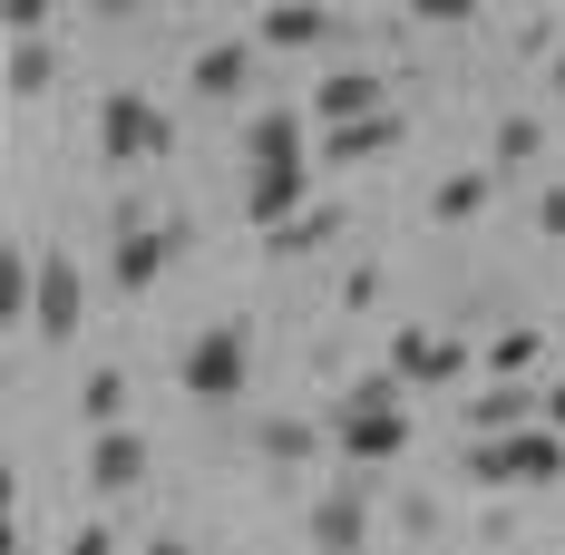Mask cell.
Returning <instances> with one entry per match:
<instances>
[{
    "mask_svg": "<svg viewBox=\"0 0 565 555\" xmlns=\"http://www.w3.org/2000/svg\"><path fill=\"white\" fill-rule=\"evenodd\" d=\"M536 234L565 244V175H556V185H536Z\"/></svg>",
    "mask_w": 565,
    "mask_h": 555,
    "instance_id": "f1b7e54d",
    "label": "cell"
},
{
    "mask_svg": "<svg viewBox=\"0 0 565 555\" xmlns=\"http://www.w3.org/2000/svg\"><path fill=\"white\" fill-rule=\"evenodd\" d=\"M58 88V40H10V98H50Z\"/></svg>",
    "mask_w": 565,
    "mask_h": 555,
    "instance_id": "7402d4cb",
    "label": "cell"
},
{
    "mask_svg": "<svg viewBox=\"0 0 565 555\" xmlns=\"http://www.w3.org/2000/svg\"><path fill=\"white\" fill-rule=\"evenodd\" d=\"M88 322V274L68 264V254H40V292H30V332L40 341H68Z\"/></svg>",
    "mask_w": 565,
    "mask_h": 555,
    "instance_id": "ba28073f",
    "label": "cell"
},
{
    "mask_svg": "<svg viewBox=\"0 0 565 555\" xmlns=\"http://www.w3.org/2000/svg\"><path fill=\"white\" fill-rule=\"evenodd\" d=\"M302 536H312V555H371V478L322 488L302 506Z\"/></svg>",
    "mask_w": 565,
    "mask_h": 555,
    "instance_id": "5b68a950",
    "label": "cell"
},
{
    "mask_svg": "<svg viewBox=\"0 0 565 555\" xmlns=\"http://www.w3.org/2000/svg\"><path fill=\"white\" fill-rule=\"evenodd\" d=\"M341 40V10L322 0H274V10H254V50H332Z\"/></svg>",
    "mask_w": 565,
    "mask_h": 555,
    "instance_id": "8fae6325",
    "label": "cell"
},
{
    "mask_svg": "<svg viewBox=\"0 0 565 555\" xmlns=\"http://www.w3.org/2000/svg\"><path fill=\"white\" fill-rule=\"evenodd\" d=\"M147 468H157L147 429H108V439H88V488H98V498H127V488H147Z\"/></svg>",
    "mask_w": 565,
    "mask_h": 555,
    "instance_id": "7c38bea8",
    "label": "cell"
},
{
    "mask_svg": "<svg viewBox=\"0 0 565 555\" xmlns=\"http://www.w3.org/2000/svg\"><path fill=\"white\" fill-rule=\"evenodd\" d=\"M536 361H546V332H526V322H516V332H498V341H488V371H498V381H526Z\"/></svg>",
    "mask_w": 565,
    "mask_h": 555,
    "instance_id": "603a6c76",
    "label": "cell"
},
{
    "mask_svg": "<svg viewBox=\"0 0 565 555\" xmlns=\"http://www.w3.org/2000/svg\"><path fill=\"white\" fill-rule=\"evenodd\" d=\"M58 555H117V536H108V526H78V536H68Z\"/></svg>",
    "mask_w": 565,
    "mask_h": 555,
    "instance_id": "f546056e",
    "label": "cell"
},
{
    "mask_svg": "<svg viewBox=\"0 0 565 555\" xmlns=\"http://www.w3.org/2000/svg\"><path fill=\"white\" fill-rule=\"evenodd\" d=\"M98 157H108L117 175L167 167L175 157V117L157 108V98H137V88H108V98H98Z\"/></svg>",
    "mask_w": 565,
    "mask_h": 555,
    "instance_id": "3957f363",
    "label": "cell"
},
{
    "mask_svg": "<svg viewBox=\"0 0 565 555\" xmlns=\"http://www.w3.org/2000/svg\"><path fill=\"white\" fill-rule=\"evenodd\" d=\"M399 137H409V117L381 108V117H361V127H332L322 137V167H371V157H391Z\"/></svg>",
    "mask_w": 565,
    "mask_h": 555,
    "instance_id": "9a60e30c",
    "label": "cell"
},
{
    "mask_svg": "<svg viewBox=\"0 0 565 555\" xmlns=\"http://www.w3.org/2000/svg\"><path fill=\"white\" fill-rule=\"evenodd\" d=\"M322 147H312V108H282V98H264V108L244 117V175L264 167H312Z\"/></svg>",
    "mask_w": 565,
    "mask_h": 555,
    "instance_id": "8992f818",
    "label": "cell"
},
{
    "mask_svg": "<svg viewBox=\"0 0 565 555\" xmlns=\"http://www.w3.org/2000/svg\"><path fill=\"white\" fill-rule=\"evenodd\" d=\"M399 399H409V389H399V371L381 361V371H361V381L341 389L332 419H322V429H332V448L361 468V478H371V468H391L399 448H409V409H399Z\"/></svg>",
    "mask_w": 565,
    "mask_h": 555,
    "instance_id": "6da1fadb",
    "label": "cell"
},
{
    "mask_svg": "<svg viewBox=\"0 0 565 555\" xmlns=\"http://www.w3.org/2000/svg\"><path fill=\"white\" fill-rule=\"evenodd\" d=\"M175 381L195 409H234L254 389V322H205V332L175 351Z\"/></svg>",
    "mask_w": 565,
    "mask_h": 555,
    "instance_id": "7a4b0ae2",
    "label": "cell"
},
{
    "mask_svg": "<svg viewBox=\"0 0 565 555\" xmlns=\"http://www.w3.org/2000/svg\"><path fill=\"white\" fill-rule=\"evenodd\" d=\"M50 0H10V10H0V30H10V40H50Z\"/></svg>",
    "mask_w": 565,
    "mask_h": 555,
    "instance_id": "484cf974",
    "label": "cell"
},
{
    "mask_svg": "<svg viewBox=\"0 0 565 555\" xmlns=\"http://www.w3.org/2000/svg\"><path fill=\"white\" fill-rule=\"evenodd\" d=\"M508 458H516V488H565V439L546 429V419H536V429H516Z\"/></svg>",
    "mask_w": 565,
    "mask_h": 555,
    "instance_id": "ac0fdd59",
    "label": "cell"
},
{
    "mask_svg": "<svg viewBox=\"0 0 565 555\" xmlns=\"http://www.w3.org/2000/svg\"><path fill=\"white\" fill-rule=\"evenodd\" d=\"M536 157H546V117L508 108V117H498V137H488V167H498V175H516V167H536Z\"/></svg>",
    "mask_w": 565,
    "mask_h": 555,
    "instance_id": "ffe728a7",
    "label": "cell"
},
{
    "mask_svg": "<svg viewBox=\"0 0 565 555\" xmlns=\"http://www.w3.org/2000/svg\"><path fill=\"white\" fill-rule=\"evenodd\" d=\"M322 439H332L322 419H254V458H264V468H282V478H292Z\"/></svg>",
    "mask_w": 565,
    "mask_h": 555,
    "instance_id": "e0dca14e",
    "label": "cell"
},
{
    "mask_svg": "<svg viewBox=\"0 0 565 555\" xmlns=\"http://www.w3.org/2000/svg\"><path fill=\"white\" fill-rule=\"evenodd\" d=\"M302 108L322 117V127H361V117H381V108H391V88H381L371 68H332V78H322Z\"/></svg>",
    "mask_w": 565,
    "mask_h": 555,
    "instance_id": "4fadbf2b",
    "label": "cell"
},
{
    "mask_svg": "<svg viewBox=\"0 0 565 555\" xmlns=\"http://www.w3.org/2000/svg\"><path fill=\"white\" fill-rule=\"evenodd\" d=\"M254 58H264L254 40H205L185 78H195V98H254Z\"/></svg>",
    "mask_w": 565,
    "mask_h": 555,
    "instance_id": "5bb4252c",
    "label": "cell"
},
{
    "mask_svg": "<svg viewBox=\"0 0 565 555\" xmlns=\"http://www.w3.org/2000/svg\"><path fill=\"white\" fill-rule=\"evenodd\" d=\"M409 20H429V30H468V20H488L478 0H409Z\"/></svg>",
    "mask_w": 565,
    "mask_h": 555,
    "instance_id": "4316f807",
    "label": "cell"
},
{
    "mask_svg": "<svg viewBox=\"0 0 565 555\" xmlns=\"http://www.w3.org/2000/svg\"><path fill=\"white\" fill-rule=\"evenodd\" d=\"M185 254H195V224L167 215V224H147V234H127V244H108V282L137 302V292H157V282H167Z\"/></svg>",
    "mask_w": 565,
    "mask_h": 555,
    "instance_id": "277c9868",
    "label": "cell"
},
{
    "mask_svg": "<svg viewBox=\"0 0 565 555\" xmlns=\"http://www.w3.org/2000/svg\"><path fill=\"white\" fill-rule=\"evenodd\" d=\"M546 78H556V98H565V50H556V58H546Z\"/></svg>",
    "mask_w": 565,
    "mask_h": 555,
    "instance_id": "d6a6232c",
    "label": "cell"
},
{
    "mask_svg": "<svg viewBox=\"0 0 565 555\" xmlns=\"http://www.w3.org/2000/svg\"><path fill=\"white\" fill-rule=\"evenodd\" d=\"M391 371H399V389H458L468 381V341L409 322V332H391Z\"/></svg>",
    "mask_w": 565,
    "mask_h": 555,
    "instance_id": "52a82bcc",
    "label": "cell"
},
{
    "mask_svg": "<svg viewBox=\"0 0 565 555\" xmlns=\"http://www.w3.org/2000/svg\"><path fill=\"white\" fill-rule=\"evenodd\" d=\"M341 205H312V215H292L282 224V234H264V254H274V264H302V254H322V244H341Z\"/></svg>",
    "mask_w": 565,
    "mask_h": 555,
    "instance_id": "d6986e66",
    "label": "cell"
},
{
    "mask_svg": "<svg viewBox=\"0 0 565 555\" xmlns=\"http://www.w3.org/2000/svg\"><path fill=\"white\" fill-rule=\"evenodd\" d=\"M546 429H556V439H565V381L546 389Z\"/></svg>",
    "mask_w": 565,
    "mask_h": 555,
    "instance_id": "4dcf8cb0",
    "label": "cell"
},
{
    "mask_svg": "<svg viewBox=\"0 0 565 555\" xmlns=\"http://www.w3.org/2000/svg\"><path fill=\"white\" fill-rule=\"evenodd\" d=\"M391 526L409 536V546H429V536H439V498H419V488H409V498L391 506Z\"/></svg>",
    "mask_w": 565,
    "mask_h": 555,
    "instance_id": "d4e9b609",
    "label": "cell"
},
{
    "mask_svg": "<svg viewBox=\"0 0 565 555\" xmlns=\"http://www.w3.org/2000/svg\"><path fill=\"white\" fill-rule=\"evenodd\" d=\"M498 185H508V175H498V167L439 175V185H429V215H439V224H478V215H488V195H498Z\"/></svg>",
    "mask_w": 565,
    "mask_h": 555,
    "instance_id": "2e32d148",
    "label": "cell"
},
{
    "mask_svg": "<svg viewBox=\"0 0 565 555\" xmlns=\"http://www.w3.org/2000/svg\"><path fill=\"white\" fill-rule=\"evenodd\" d=\"M322 195H312V167H264L244 175V215H254V234H282L292 215H312Z\"/></svg>",
    "mask_w": 565,
    "mask_h": 555,
    "instance_id": "30bf717a",
    "label": "cell"
},
{
    "mask_svg": "<svg viewBox=\"0 0 565 555\" xmlns=\"http://www.w3.org/2000/svg\"><path fill=\"white\" fill-rule=\"evenodd\" d=\"M536 419H546V389L536 381H488L468 409H458L468 439H516V429H536Z\"/></svg>",
    "mask_w": 565,
    "mask_h": 555,
    "instance_id": "9c48e42d",
    "label": "cell"
},
{
    "mask_svg": "<svg viewBox=\"0 0 565 555\" xmlns=\"http://www.w3.org/2000/svg\"><path fill=\"white\" fill-rule=\"evenodd\" d=\"M127 399H137V389H127V371H88V381H78V419L108 439V429H127Z\"/></svg>",
    "mask_w": 565,
    "mask_h": 555,
    "instance_id": "44dd1931",
    "label": "cell"
},
{
    "mask_svg": "<svg viewBox=\"0 0 565 555\" xmlns=\"http://www.w3.org/2000/svg\"><path fill=\"white\" fill-rule=\"evenodd\" d=\"M371 302H381V264H351L341 274V312H371Z\"/></svg>",
    "mask_w": 565,
    "mask_h": 555,
    "instance_id": "83f0119b",
    "label": "cell"
},
{
    "mask_svg": "<svg viewBox=\"0 0 565 555\" xmlns=\"http://www.w3.org/2000/svg\"><path fill=\"white\" fill-rule=\"evenodd\" d=\"M147 555H195V546H185V536H147Z\"/></svg>",
    "mask_w": 565,
    "mask_h": 555,
    "instance_id": "1f68e13d",
    "label": "cell"
},
{
    "mask_svg": "<svg viewBox=\"0 0 565 555\" xmlns=\"http://www.w3.org/2000/svg\"><path fill=\"white\" fill-rule=\"evenodd\" d=\"M468 478H478V488H516V458H508V439H468Z\"/></svg>",
    "mask_w": 565,
    "mask_h": 555,
    "instance_id": "cb8c5ba5",
    "label": "cell"
}]
</instances>
